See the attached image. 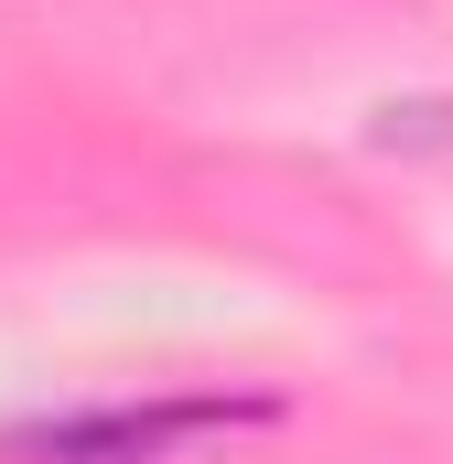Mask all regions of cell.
Wrapping results in <instances>:
<instances>
[{
	"instance_id": "6da1fadb",
	"label": "cell",
	"mask_w": 453,
	"mask_h": 464,
	"mask_svg": "<svg viewBox=\"0 0 453 464\" xmlns=\"http://www.w3.org/2000/svg\"><path fill=\"white\" fill-rule=\"evenodd\" d=\"M206 421H226V411H206V400H195V411H151V421L119 411V421H87V432H54L43 454L54 464H151L173 432H206Z\"/></svg>"
}]
</instances>
